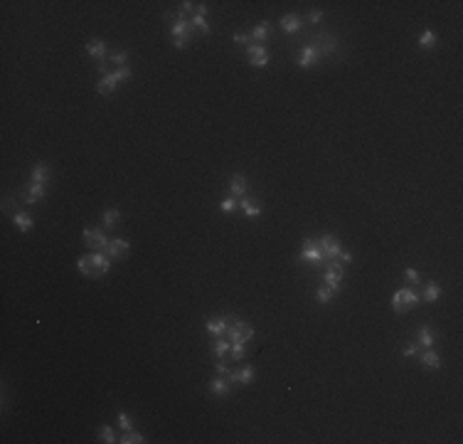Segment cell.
Instances as JSON below:
<instances>
[{
	"mask_svg": "<svg viewBox=\"0 0 463 444\" xmlns=\"http://www.w3.org/2000/svg\"><path fill=\"white\" fill-rule=\"evenodd\" d=\"M306 20H308V23H320V20H323V13H320V10H311Z\"/></svg>",
	"mask_w": 463,
	"mask_h": 444,
	"instance_id": "7bdbcfd3",
	"label": "cell"
},
{
	"mask_svg": "<svg viewBox=\"0 0 463 444\" xmlns=\"http://www.w3.org/2000/svg\"><path fill=\"white\" fill-rule=\"evenodd\" d=\"M42 198H45V185H40V183H30V188L23 193V203H28V205L40 203Z\"/></svg>",
	"mask_w": 463,
	"mask_h": 444,
	"instance_id": "7c38bea8",
	"label": "cell"
},
{
	"mask_svg": "<svg viewBox=\"0 0 463 444\" xmlns=\"http://www.w3.org/2000/svg\"><path fill=\"white\" fill-rule=\"evenodd\" d=\"M281 30L284 32H298L301 30V18L298 15H284L281 18Z\"/></svg>",
	"mask_w": 463,
	"mask_h": 444,
	"instance_id": "cb8c5ba5",
	"label": "cell"
},
{
	"mask_svg": "<svg viewBox=\"0 0 463 444\" xmlns=\"http://www.w3.org/2000/svg\"><path fill=\"white\" fill-rule=\"evenodd\" d=\"M106 257H111V259H123V257H128V242H126V239H109Z\"/></svg>",
	"mask_w": 463,
	"mask_h": 444,
	"instance_id": "9c48e42d",
	"label": "cell"
},
{
	"mask_svg": "<svg viewBox=\"0 0 463 444\" xmlns=\"http://www.w3.org/2000/svg\"><path fill=\"white\" fill-rule=\"evenodd\" d=\"M229 358L232 360H242V358H244V346H242V343H232Z\"/></svg>",
	"mask_w": 463,
	"mask_h": 444,
	"instance_id": "e575fe53",
	"label": "cell"
},
{
	"mask_svg": "<svg viewBox=\"0 0 463 444\" xmlns=\"http://www.w3.org/2000/svg\"><path fill=\"white\" fill-rule=\"evenodd\" d=\"M114 77L118 82H126L131 77V67H121V69H114Z\"/></svg>",
	"mask_w": 463,
	"mask_h": 444,
	"instance_id": "f35d334b",
	"label": "cell"
},
{
	"mask_svg": "<svg viewBox=\"0 0 463 444\" xmlns=\"http://www.w3.org/2000/svg\"><path fill=\"white\" fill-rule=\"evenodd\" d=\"M421 365H424L426 370H436V368L441 365V360H438V355H436L431 348H426V351L421 353Z\"/></svg>",
	"mask_w": 463,
	"mask_h": 444,
	"instance_id": "603a6c76",
	"label": "cell"
},
{
	"mask_svg": "<svg viewBox=\"0 0 463 444\" xmlns=\"http://www.w3.org/2000/svg\"><path fill=\"white\" fill-rule=\"evenodd\" d=\"M338 259H343V262H352V254H350V252H340V254H338Z\"/></svg>",
	"mask_w": 463,
	"mask_h": 444,
	"instance_id": "ee69618b",
	"label": "cell"
},
{
	"mask_svg": "<svg viewBox=\"0 0 463 444\" xmlns=\"http://www.w3.org/2000/svg\"><path fill=\"white\" fill-rule=\"evenodd\" d=\"M247 57H249V62H252L254 67H266V64H269V52H266L261 45H252V47L247 50Z\"/></svg>",
	"mask_w": 463,
	"mask_h": 444,
	"instance_id": "30bf717a",
	"label": "cell"
},
{
	"mask_svg": "<svg viewBox=\"0 0 463 444\" xmlns=\"http://www.w3.org/2000/svg\"><path fill=\"white\" fill-rule=\"evenodd\" d=\"M47 180H50V168L45 163H35V168H32V183L45 185Z\"/></svg>",
	"mask_w": 463,
	"mask_h": 444,
	"instance_id": "ffe728a7",
	"label": "cell"
},
{
	"mask_svg": "<svg viewBox=\"0 0 463 444\" xmlns=\"http://www.w3.org/2000/svg\"><path fill=\"white\" fill-rule=\"evenodd\" d=\"M237 383H242V385L254 383V368H252V365H244V368L237 373Z\"/></svg>",
	"mask_w": 463,
	"mask_h": 444,
	"instance_id": "4316f807",
	"label": "cell"
},
{
	"mask_svg": "<svg viewBox=\"0 0 463 444\" xmlns=\"http://www.w3.org/2000/svg\"><path fill=\"white\" fill-rule=\"evenodd\" d=\"M419 343H421L424 348H431V346H434V333H431L429 326H421V328H419Z\"/></svg>",
	"mask_w": 463,
	"mask_h": 444,
	"instance_id": "484cf974",
	"label": "cell"
},
{
	"mask_svg": "<svg viewBox=\"0 0 463 444\" xmlns=\"http://www.w3.org/2000/svg\"><path fill=\"white\" fill-rule=\"evenodd\" d=\"M318 50L313 47V45H308V47H303V52H301V59H298V67L301 69H308V67H313L316 62H318Z\"/></svg>",
	"mask_w": 463,
	"mask_h": 444,
	"instance_id": "4fadbf2b",
	"label": "cell"
},
{
	"mask_svg": "<svg viewBox=\"0 0 463 444\" xmlns=\"http://www.w3.org/2000/svg\"><path fill=\"white\" fill-rule=\"evenodd\" d=\"M237 383L234 378H222V375H217L212 383H209V390L214 392V395H219V397H224V395H229L232 385Z\"/></svg>",
	"mask_w": 463,
	"mask_h": 444,
	"instance_id": "8fae6325",
	"label": "cell"
},
{
	"mask_svg": "<svg viewBox=\"0 0 463 444\" xmlns=\"http://www.w3.org/2000/svg\"><path fill=\"white\" fill-rule=\"evenodd\" d=\"M424 296H426V301H436V299L441 296V289H438V286H436L434 281H431V284L426 286V291H424Z\"/></svg>",
	"mask_w": 463,
	"mask_h": 444,
	"instance_id": "836d02e7",
	"label": "cell"
},
{
	"mask_svg": "<svg viewBox=\"0 0 463 444\" xmlns=\"http://www.w3.org/2000/svg\"><path fill=\"white\" fill-rule=\"evenodd\" d=\"M99 439H101V442H106V444L118 442V439H116V434H114V427H109V424H104V427L99 429Z\"/></svg>",
	"mask_w": 463,
	"mask_h": 444,
	"instance_id": "f1b7e54d",
	"label": "cell"
},
{
	"mask_svg": "<svg viewBox=\"0 0 463 444\" xmlns=\"http://www.w3.org/2000/svg\"><path fill=\"white\" fill-rule=\"evenodd\" d=\"M239 207L244 210V215H247V217H257V215L261 212V205H259V200H257V198H244V200L239 203Z\"/></svg>",
	"mask_w": 463,
	"mask_h": 444,
	"instance_id": "ac0fdd59",
	"label": "cell"
},
{
	"mask_svg": "<svg viewBox=\"0 0 463 444\" xmlns=\"http://www.w3.org/2000/svg\"><path fill=\"white\" fill-rule=\"evenodd\" d=\"M118 225V210H106L104 212V227H116Z\"/></svg>",
	"mask_w": 463,
	"mask_h": 444,
	"instance_id": "1f68e13d",
	"label": "cell"
},
{
	"mask_svg": "<svg viewBox=\"0 0 463 444\" xmlns=\"http://www.w3.org/2000/svg\"><path fill=\"white\" fill-rule=\"evenodd\" d=\"M323 279H325V284H328V286L338 289V286H340V279H343V266L338 264V262H330V264L325 266Z\"/></svg>",
	"mask_w": 463,
	"mask_h": 444,
	"instance_id": "ba28073f",
	"label": "cell"
},
{
	"mask_svg": "<svg viewBox=\"0 0 463 444\" xmlns=\"http://www.w3.org/2000/svg\"><path fill=\"white\" fill-rule=\"evenodd\" d=\"M269 32H271V25H269V23H259L257 28L252 30V40H257V42H266Z\"/></svg>",
	"mask_w": 463,
	"mask_h": 444,
	"instance_id": "d4e9b609",
	"label": "cell"
},
{
	"mask_svg": "<svg viewBox=\"0 0 463 444\" xmlns=\"http://www.w3.org/2000/svg\"><path fill=\"white\" fill-rule=\"evenodd\" d=\"M118 424H121L126 432H131V429H133V422H131V417H128L126 412H118Z\"/></svg>",
	"mask_w": 463,
	"mask_h": 444,
	"instance_id": "74e56055",
	"label": "cell"
},
{
	"mask_svg": "<svg viewBox=\"0 0 463 444\" xmlns=\"http://www.w3.org/2000/svg\"><path fill=\"white\" fill-rule=\"evenodd\" d=\"M249 40H252V35H247V32H237V35H234V42H237V45H244V42H249Z\"/></svg>",
	"mask_w": 463,
	"mask_h": 444,
	"instance_id": "b9f144b4",
	"label": "cell"
},
{
	"mask_svg": "<svg viewBox=\"0 0 463 444\" xmlns=\"http://www.w3.org/2000/svg\"><path fill=\"white\" fill-rule=\"evenodd\" d=\"M192 32H195L192 20H180V18H177L173 23V45L177 50H182V47L187 45V40L192 37Z\"/></svg>",
	"mask_w": 463,
	"mask_h": 444,
	"instance_id": "3957f363",
	"label": "cell"
},
{
	"mask_svg": "<svg viewBox=\"0 0 463 444\" xmlns=\"http://www.w3.org/2000/svg\"><path fill=\"white\" fill-rule=\"evenodd\" d=\"M318 249H320V254H323V259H325V257H328V259H338V254L343 252V249H340L338 237H330V235L320 237L318 239Z\"/></svg>",
	"mask_w": 463,
	"mask_h": 444,
	"instance_id": "8992f818",
	"label": "cell"
},
{
	"mask_svg": "<svg viewBox=\"0 0 463 444\" xmlns=\"http://www.w3.org/2000/svg\"><path fill=\"white\" fill-rule=\"evenodd\" d=\"M87 52L91 57H96L99 62H104L106 59V45H104V40H89Z\"/></svg>",
	"mask_w": 463,
	"mask_h": 444,
	"instance_id": "5bb4252c",
	"label": "cell"
},
{
	"mask_svg": "<svg viewBox=\"0 0 463 444\" xmlns=\"http://www.w3.org/2000/svg\"><path fill=\"white\" fill-rule=\"evenodd\" d=\"M434 42H436V35L431 32V30H426V32L421 35V40H419V45H421L424 50H431V47H434Z\"/></svg>",
	"mask_w": 463,
	"mask_h": 444,
	"instance_id": "d6a6232c",
	"label": "cell"
},
{
	"mask_svg": "<svg viewBox=\"0 0 463 444\" xmlns=\"http://www.w3.org/2000/svg\"><path fill=\"white\" fill-rule=\"evenodd\" d=\"M13 222H15V227H18V230H23V232H30V230L35 227L32 217L25 215V212H15V215H13Z\"/></svg>",
	"mask_w": 463,
	"mask_h": 444,
	"instance_id": "44dd1931",
	"label": "cell"
},
{
	"mask_svg": "<svg viewBox=\"0 0 463 444\" xmlns=\"http://www.w3.org/2000/svg\"><path fill=\"white\" fill-rule=\"evenodd\" d=\"M402 353H404L406 358H411V355L419 353V346H416V343H409V346H404V351H402Z\"/></svg>",
	"mask_w": 463,
	"mask_h": 444,
	"instance_id": "60d3db41",
	"label": "cell"
},
{
	"mask_svg": "<svg viewBox=\"0 0 463 444\" xmlns=\"http://www.w3.org/2000/svg\"><path fill=\"white\" fill-rule=\"evenodd\" d=\"M229 348H232V343L224 338V336H219V338L214 341V346H212V351H214V355H217L219 360H224V358L229 355Z\"/></svg>",
	"mask_w": 463,
	"mask_h": 444,
	"instance_id": "7402d4cb",
	"label": "cell"
},
{
	"mask_svg": "<svg viewBox=\"0 0 463 444\" xmlns=\"http://www.w3.org/2000/svg\"><path fill=\"white\" fill-rule=\"evenodd\" d=\"M126 62H128V52H126V50H118V52H114V55L109 57V64H114V69L126 67Z\"/></svg>",
	"mask_w": 463,
	"mask_h": 444,
	"instance_id": "83f0119b",
	"label": "cell"
},
{
	"mask_svg": "<svg viewBox=\"0 0 463 444\" xmlns=\"http://www.w3.org/2000/svg\"><path fill=\"white\" fill-rule=\"evenodd\" d=\"M237 205H239V203L234 200V195H232V198H224V200L219 203V207H222V212H234V210H237Z\"/></svg>",
	"mask_w": 463,
	"mask_h": 444,
	"instance_id": "8d00e7d4",
	"label": "cell"
},
{
	"mask_svg": "<svg viewBox=\"0 0 463 444\" xmlns=\"http://www.w3.org/2000/svg\"><path fill=\"white\" fill-rule=\"evenodd\" d=\"M84 242L94 252H106V247H109V239L104 237V232L99 227H87L84 230Z\"/></svg>",
	"mask_w": 463,
	"mask_h": 444,
	"instance_id": "5b68a950",
	"label": "cell"
},
{
	"mask_svg": "<svg viewBox=\"0 0 463 444\" xmlns=\"http://www.w3.org/2000/svg\"><path fill=\"white\" fill-rule=\"evenodd\" d=\"M192 28L200 30V32H209V25H207V20H204L202 15H195L192 18Z\"/></svg>",
	"mask_w": 463,
	"mask_h": 444,
	"instance_id": "d590c367",
	"label": "cell"
},
{
	"mask_svg": "<svg viewBox=\"0 0 463 444\" xmlns=\"http://www.w3.org/2000/svg\"><path fill=\"white\" fill-rule=\"evenodd\" d=\"M301 259H303V262H311V264H320V262H323V254H320V249H318V242L306 239L303 252H301Z\"/></svg>",
	"mask_w": 463,
	"mask_h": 444,
	"instance_id": "52a82bcc",
	"label": "cell"
},
{
	"mask_svg": "<svg viewBox=\"0 0 463 444\" xmlns=\"http://www.w3.org/2000/svg\"><path fill=\"white\" fill-rule=\"evenodd\" d=\"M109 264H111L109 257L101 254V252H91L87 257H79V262H77L79 271H82L84 276H104V274L109 271Z\"/></svg>",
	"mask_w": 463,
	"mask_h": 444,
	"instance_id": "6da1fadb",
	"label": "cell"
},
{
	"mask_svg": "<svg viewBox=\"0 0 463 444\" xmlns=\"http://www.w3.org/2000/svg\"><path fill=\"white\" fill-rule=\"evenodd\" d=\"M229 193H232V195H244V193H247V178L242 176V173L232 176V180H229Z\"/></svg>",
	"mask_w": 463,
	"mask_h": 444,
	"instance_id": "d6986e66",
	"label": "cell"
},
{
	"mask_svg": "<svg viewBox=\"0 0 463 444\" xmlns=\"http://www.w3.org/2000/svg\"><path fill=\"white\" fill-rule=\"evenodd\" d=\"M116 87H118V79H116L114 72H111V74H106V77L99 82V87H96V89H99V94L109 96V94H114V91H116Z\"/></svg>",
	"mask_w": 463,
	"mask_h": 444,
	"instance_id": "e0dca14e",
	"label": "cell"
},
{
	"mask_svg": "<svg viewBox=\"0 0 463 444\" xmlns=\"http://www.w3.org/2000/svg\"><path fill=\"white\" fill-rule=\"evenodd\" d=\"M316 42H320V45H313V47L318 50V55H330V52L335 50V40H333L330 35H318Z\"/></svg>",
	"mask_w": 463,
	"mask_h": 444,
	"instance_id": "2e32d148",
	"label": "cell"
},
{
	"mask_svg": "<svg viewBox=\"0 0 463 444\" xmlns=\"http://www.w3.org/2000/svg\"><path fill=\"white\" fill-rule=\"evenodd\" d=\"M416 304H419V296L414 294V291H409V289H399V291L394 294V299H392V306H394V311H399V314L411 311Z\"/></svg>",
	"mask_w": 463,
	"mask_h": 444,
	"instance_id": "277c9868",
	"label": "cell"
},
{
	"mask_svg": "<svg viewBox=\"0 0 463 444\" xmlns=\"http://www.w3.org/2000/svg\"><path fill=\"white\" fill-rule=\"evenodd\" d=\"M335 291H338V289H333V286L323 284V286L318 289V301H320V304H328V301H330V299L335 296Z\"/></svg>",
	"mask_w": 463,
	"mask_h": 444,
	"instance_id": "f546056e",
	"label": "cell"
},
{
	"mask_svg": "<svg viewBox=\"0 0 463 444\" xmlns=\"http://www.w3.org/2000/svg\"><path fill=\"white\" fill-rule=\"evenodd\" d=\"M118 442H123V444H143L145 439H143V434H138V432H133V429H131V432H126Z\"/></svg>",
	"mask_w": 463,
	"mask_h": 444,
	"instance_id": "4dcf8cb0",
	"label": "cell"
},
{
	"mask_svg": "<svg viewBox=\"0 0 463 444\" xmlns=\"http://www.w3.org/2000/svg\"><path fill=\"white\" fill-rule=\"evenodd\" d=\"M227 328H229V321H227V319H209V321H207V331H209L212 336H217V338L224 336Z\"/></svg>",
	"mask_w": 463,
	"mask_h": 444,
	"instance_id": "9a60e30c",
	"label": "cell"
},
{
	"mask_svg": "<svg viewBox=\"0 0 463 444\" xmlns=\"http://www.w3.org/2000/svg\"><path fill=\"white\" fill-rule=\"evenodd\" d=\"M404 276H406V281H411V284H416V281H419V271H416V269H406Z\"/></svg>",
	"mask_w": 463,
	"mask_h": 444,
	"instance_id": "ab89813d",
	"label": "cell"
},
{
	"mask_svg": "<svg viewBox=\"0 0 463 444\" xmlns=\"http://www.w3.org/2000/svg\"><path fill=\"white\" fill-rule=\"evenodd\" d=\"M224 338L229 341V343H247V341H252L254 338V328L249 324H244V321H234V324H229V328H227V333H224Z\"/></svg>",
	"mask_w": 463,
	"mask_h": 444,
	"instance_id": "7a4b0ae2",
	"label": "cell"
}]
</instances>
